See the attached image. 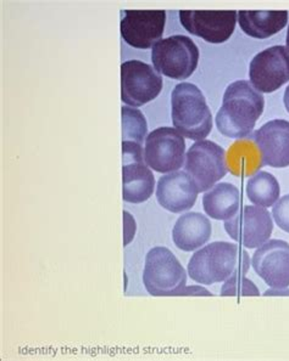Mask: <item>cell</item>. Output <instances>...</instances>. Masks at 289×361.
<instances>
[{"label": "cell", "instance_id": "6da1fadb", "mask_svg": "<svg viewBox=\"0 0 289 361\" xmlns=\"http://www.w3.org/2000/svg\"><path fill=\"white\" fill-rule=\"evenodd\" d=\"M265 99L248 80H237L227 87L223 106L216 116L218 132L232 139H243L253 133L261 117Z\"/></svg>", "mask_w": 289, "mask_h": 361}, {"label": "cell", "instance_id": "7a4b0ae2", "mask_svg": "<svg viewBox=\"0 0 289 361\" xmlns=\"http://www.w3.org/2000/svg\"><path fill=\"white\" fill-rule=\"evenodd\" d=\"M249 256L240 251L237 245L228 243H210L196 252L188 263L191 280L203 285L227 281L237 274L248 273Z\"/></svg>", "mask_w": 289, "mask_h": 361}, {"label": "cell", "instance_id": "3957f363", "mask_svg": "<svg viewBox=\"0 0 289 361\" xmlns=\"http://www.w3.org/2000/svg\"><path fill=\"white\" fill-rule=\"evenodd\" d=\"M171 116L175 128L191 140H203L213 129V116L201 89L181 83L171 95Z\"/></svg>", "mask_w": 289, "mask_h": 361}, {"label": "cell", "instance_id": "277c9868", "mask_svg": "<svg viewBox=\"0 0 289 361\" xmlns=\"http://www.w3.org/2000/svg\"><path fill=\"white\" fill-rule=\"evenodd\" d=\"M143 282L151 295H178L186 287L187 274L169 248L154 247L146 257Z\"/></svg>", "mask_w": 289, "mask_h": 361}, {"label": "cell", "instance_id": "5b68a950", "mask_svg": "<svg viewBox=\"0 0 289 361\" xmlns=\"http://www.w3.org/2000/svg\"><path fill=\"white\" fill-rule=\"evenodd\" d=\"M151 61L155 70L172 80L189 78L199 62V49L186 35H172L153 47Z\"/></svg>", "mask_w": 289, "mask_h": 361}, {"label": "cell", "instance_id": "8992f818", "mask_svg": "<svg viewBox=\"0 0 289 361\" xmlns=\"http://www.w3.org/2000/svg\"><path fill=\"white\" fill-rule=\"evenodd\" d=\"M184 168L198 191L204 192L226 176V152L213 141L199 140L188 150Z\"/></svg>", "mask_w": 289, "mask_h": 361}, {"label": "cell", "instance_id": "52a82bcc", "mask_svg": "<svg viewBox=\"0 0 289 361\" xmlns=\"http://www.w3.org/2000/svg\"><path fill=\"white\" fill-rule=\"evenodd\" d=\"M186 142L181 133L170 127L158 128L149 134L144 146V161L158 173H172L184 164Z\"/></svg>", "mask_w": 289, "mask_h": 361}, {"label": "cell", "instance_id": "ba28073f", "mask_svg": "<svg viewBox=\"0 0 289 361\" xmlns=\"http://www.w3.org/2000/svg\"><path fill=\"white\" fill-rule=\"evenodd\" d=\"M163 89V77L146 62L132 60L121 65V100L139 107L154 100Z\"/></svg>", "mask_w": 289, "mask_h": 361}, {"label": "cell", "instance_id": "9c48e42d", "mask_svg": "<svg viewBox=\"0 0 289 361\" xmlns=\"http://www.w3.org/2000/svg\"><path fill=\"white\" fill-rule=\"evenodd\" d=\"M237 15L235 10H182L179 11V21L191 35L220 44L233 35Z\"/></svg>", "mask_w": 289, "mask_h": 361}, {"label": "cell", "instance_id": "30bf717a", "mask_svg": "<svg viewBox=\"0 0 289 361\" xmlns=\"http://www.w3.org/2000/svg\"><path fill=\"white\" fill-rule=\"evenodd\" d=\"M250 82L260 93H273L289 82V49L276 45L266 49L250 62Z\"/></svg>", "mask_w": 289, "mask_h": 361}, {"label": "cell", "instance_id": "8fae6325", "mask_svg": "<svg viewBox=\"0 0 289 361\" xmlns=\"http://www.w3.org/2000/svg\"><path fill=\"white\" fill-rule=\"evenodd\" d=\"M227 233L247 248L263 246L271 238L273 223L270 213L259 206H245L225 221Z\"/></svg>", "mask_w": 289, "mask_h": 361}, {"label": "cell", "instance_id": "7c38bea8", "mask_svg": "<svg viewBox=\"0 0 289 361\" xmlns=\"http://www.w3.org/2000/svg\"><path fill=\"white\" fill-rule=\"evenodd\" d=\"M124 159V201L129 203L146 202L155 186L151 169L143 164L142 145L122 142Z\"/></svg>", "mask_w": 289, "mask_h": 361}, {"label": "cell", "instance_id": "4fadbf2b", "mask_svg": "<svg viewBox=\"0 0 289 361\" xmlns=\"http://www.w3.org/2000/svg\"><path fill=\"white\" fill-rule=\"evenodd\" d=\"M165 21L164 10H126L121 20V35L134 48L149 49L164 35Z\"/></svg>", "mask_w": 289, "mask_h": 361}, {"label": "cell", "instance_id": "5bb4252c", "mask_svg": "<svg viewBox=\"0 0 289 361\" xmlns=\"http://www.w3.org/2000/svg\"><path fill=\"white\" fill-rule=\"evenodd\" d=\"M253 268L273 288L289 286V243L271 240L254 253Z\"/></svg>", "mask_w": 289, "mask_h": 361}, {"label": "cell", "instance_id": "9a60e30c", "mask_svg": "<svg viewBox=\"0 0 289 361\" xmlns=\"http://www.w3.org/2000/svg\"><path fill=\"white\" fill-rule=\"evenodd\" d=\"M255 145L258 146L263 166L285 168L289 166V122L273 119L254 132Z\"/></svg>", "mask_w": 289, "mask_h": 361}, {"label": "cell", "instance_id": "2e32d148", "mask_svg": "<svg viewBox=\"0 0 289 361\" xmlns=\"http://www.w3.org/2000/svg\"><path fill=\"white\" fill-rule=\"evenodd\" d=\"M199 191L186 172H172L158 181L156 197L161 207L172 213H182L196 204Z\"/></svg>", "mask_w": 289, "mask_h": 361}, {"label": "cell", "instance_id": "e0dca14e", "mask_svg": "<svg viewBox=\"0 0 289 361\" xmlns=\"http://www.w3.org/2000/svg\"><path fill=\"white\" fill-rule=\"evenodd\" d=\"M213 233L211 223L201 213H187L178 218L172 230L176 246L184 252L196 251L209 241Z\"/></svg>", "mask_w": 289, "mask_h": 361}, {"label": "cell", "instance_id": "ac0fdd59", "mask_svg": "<svg viewBox=\"0 0 289 361\" xmlns=\"http://www.w3.org/2000/svg\"><path fill=\"white\" fill-rule=\"evenodd\" d=\"M240 26L247 35L265 39L282 31L288 23L287 11H245L238 13Z\"/></svg>", "mask_w": 289, "mask_h": 361}, {"label": "cell", "instance_id": "d6986e66", "mask_svg": "<svg viewBox=\"0 0 289 361\" xmlns=\"http://www.w3.org/2000/svg\"><path fill=\"white\" fill-rule=\"evenodd\" d=\"M240 194L236 186L221 183L211 188L203 197V207L216 221H228L240 211Z\"/></svg>", "mask_w": 289, "mask_h": 361}, {"label": "cell", "instance_id": "ffe728a7", "mask_svg": "<svg viewBox=\"0 0 289 361\" xmlns=\"http://www.w3.org/2000/svg\"><path fill=\"white\" fill-rule=\"evenodd\" d=\"M227 167L236 176H249L263 167L258 146L252 140H240L231 146L227 156Z\"/></svg>", "mask_w": 289, "mask_h": 361}, {"label": "cell", "instance_id": "44dd1931", "mask_svg": "<svg viewBox=\"0 0 289 361\" xmlns=\"http://www.w3.org/2000/svg\"><path fill=\"white\" fill-rule=\"evenodd\" d=\"M245 192L259 207H271L278 201L281 188L276 178L266 172H258L247 181Z\"/></svg>", "mask_w": 289, "mask_h": 361}, {"label": "cell", "instance_id": "7402d4cb", "mask_svg": "<svg viewBox=\"0 0 289 361\" xmlns=\"http://www.w3.org/2000/svg\"><path fill=\"white\" fill-rule=\"evenodd\" d=\"M122 142H132L142 145L147 135L148 124L142 112L129 106H122Z\"/></svg>", "mask_w": 289, "mask_h": 361}, {"label": "cell", "instance_id": "603a6c76", "mask_svg": "<svg viewBox=\"0 0 289 361\" xmlns=\"http://www.w3.org/2000/svg\"><path fill=\"white\" fill-rule=\"evenodd\" d=\"M258 288L243 274H237L223 285L221 295H259Z\"/></svg>", "mask_w": 289, "mask_h": 361}, {"label": "cell", "instance_id": "cb8c5ba5", "mask_svg": "<svg viewBox=\"0 0 289 361\" xmlns=\"http://www.w3.org/2000/svg\"><path fill=\"white\" fill-rule=\"evenodd\" d=\"M272 216L281 229L289 233V195L281 198L273 204Z\"/></svg>", "mask_w": 289, "mask_h": 361}, {"label": "cell", "instance_id": "d4e9b609", "mask_svg": "<svg viewBox=\"0 0 289 361\" xmlns=\"http://www.w3.org/2000/svg\"><path fill=\"white\" fill-rule=\"evenodd\" d=\"M124 216H125V243L124 245L127 246L134 238L136 233V223L132 216H129L127 212H124Z\"/></svg>", "mask_w": 289, "mask_h": 361}, {"label": "cell", "instance_id": "484cf974", "mask_svg": "<svg viewBox=\"0 0 289 361\" xmlns=\"http://www.w3.org/2000/svg\"><path fill=\"white\" fill-rule=\"evenodd\" d=\"M178 295H211V297H213V293L206 291L203 287L191 286L184 287L182 291H181V293Z\"/></svg>", "mask_w": 289, "mask_h": 361}, {"label": "cell", "instance_id": "4316f807", "mask_svg": "<svg viewBox=\"0 0 289 361\" xmlns=\"http://www.w3.org/2000/svg\"><path fill=\"white\" fill-rule=\"evenodd\" d=\"M281 290H283V288H275L273 291H266L264 295H289V291L287 290V291H281Z\"/></svg>", "mask_w": 289, "mask_h": 361}, {"label": "cell", "instance_id": "83f0119b", "mask_svg": "<svg viewBox=\"0 0 289 361\" xmlns=\"http://www.w3.org/2000/svg\"><path fill=\"white\" fill-rule=\"evenodd\" d=\"M283 102H285V110L289 112V85L285 89V97H283Z\"/></svg>", "mask_w": 289, "mask_h": 361}, {"label": "cell", "instance_id": "f1b7e54d", "mask_svg": "<svg viewBox=\"0 0 289 361\" xmlns=\"http://www.w3.org/2000/svg\"><path fill=\"white\" fill-rule=\"evenodd\" d=\"M287 48L289 49V26H288V32H287Z\"/></svg>", "mask_w": 289, "mask_h": 361}]
</instances>
